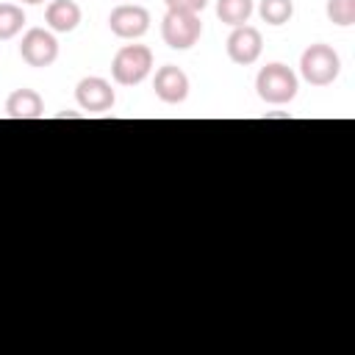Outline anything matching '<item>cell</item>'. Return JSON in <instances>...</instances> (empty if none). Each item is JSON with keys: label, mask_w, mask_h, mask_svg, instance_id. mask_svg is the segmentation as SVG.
I'll use <instances>...</instances> for the list:
<instances>
[{"label": "cell", "mask_w": 355, "mask_h": 355, "mask_svg": "<svg viewBox=\"0 0 355 355\" xmlns=\"http://www.w3.org/2000/svg\"><path fill=\"white\" fill-rule=\"evenodd\" d=\"M258 14L266 25H286L294 17V0H261Z\"/></svg>", "instance_id": "4fadbf2b"}, {"label": "cell", "mask_w": 355, "mask_h": 355, "mask_svg": "<svg viewBox=\"0 0 355 355\" xmlns=\"http://www.w3.org/2000/svg\"><path fill=\"white\" fill-rule=\"evenodd\" d=\"M297 89H300V78L291 67L280 64V61H272L266 67H261L258 78H255V92L263 103L269 105H286L297 97Z\"/></svg>", "instance_id": "6da1fadb"}, {"label": "cell", "mask_w": 355, "mask_h": 355, "mask_svg": "<svg viewBox=\"0 0 355 355\" xmlns=\"http://www.w3.org/2000/svg\"><path fill=\"white\" fill-rule=\"evenodd\" d=\"M153 69V50L147 44H125L116 50L111 61V78L119 86H136L141 83Z\"/></svg>", "instance_id": "3957f363"}, {"label": "cell", "mask_w": 355, "mask_h": 355, "mask_svg": "<svg viewBox=\"0 0 355 355\" xmlns=\"http://www.w3.org/2000/svg\"><path fill=\"white\" fill-rule=\"evenodd\" d=\"M108 28L119 39H139L150 31V11L139 3H122L108 14Z\"/></svg>", "instance_id": "8992f818"}, {"label": "cell", "mask_w": 355, "mask_h": 355, "mask_svg": "<svg viewBox=\"0 0 355 355\" xmlns=\"http://www.w3.org/2000/svg\"><path fill=\"white\" fill-rule=\"evenodd\" d=\"M153 89L161 103L178 105L189 97V75L175 64H164V67H158V72L153 78Z\"/></svg>", "instance_id": "9c48e42d"}, {"label": "cell", "mask_w": 355, "mask_h": 355, "mask_svg": "<svg viewBox=\"0 0 355 355\" xmlns=\"http://www.w3.org/2000/svg\"><path fill=\"white\" fill-rule=\"evenodd\" d=\"M202 22L200 14H183V11H166L161 19V39L172 50H189L200 42Z\"/></svg>", "instance_id": "277c9868"}, {"label": "cell", "mask_w": 355, "mask_h": 355, "mask_svg": "<svg viewBox=\"0 0 355 355\" xmlns=\"http://www.w3.org/2000/svg\"><path fill=\"white\" fill-rule=\"evenodd\" d=\"M44 22L53 33H69L80 25V6L75 0H50Z\"/></svg>", "instance_id": "8fae6325"}, {"label": "cell", "mask_w": 355, "mask_h": 355, "mask_svg": "<svg viewBox=\"0 0 355 355\" xmlns=\"http://www.w3.org/2000/svg\"><path fill=\"white\" fill-rule=\"evenodd\" d=\"M22 3H28V6H39V3H44V0H22Z\"/></svg>", "instance_id": "e0dca14e"}, {"label": "cell", "mask_w": 355, "mask_h": 355, "mask_svg": "<svg viewBox=\"0 0 355 355\" xmlns=\"http://www.w3.org/2000/svg\"><path fill=\"white\" fill-rule=\"evenodd\" d=\"M6 116L8 119H19V122L44 116V100H42V94L33 92V89H14L8 94V100H6Z\"/></svg>", "instance_id": "30bf717a"}, {"label": "cell", "mask_w": 355, "mask_h": 355, "mask_svg": "<svg viewBox=\"0 0 355 355\" xmlns=\"http://www.w3.org/2000/svg\"><path fill=\"white\" fill-rule=\"evenodd\" d=\"M227 58L239 67H250L261 58V50H263V36L258 28L252 25H239L230 31L227 36Z\"/></svg>", "instance_id": "52a82bcc"}, {"label": "cell", "mask_w": 355, "mask_h": 355, "mask_svg": "<svg viewBox=\"0 0 355 355\" xmlns=\"http://www.w3.org/2000/svg\"><path fill=\"white\" fill-rule=\"evenodd\" d=\"M25 25V11L14 3H0V39H14Z\"/></svg>", "instance_id": "5bb4252c"}, {"label": "cell", "mask_w": 355, "mask_h": 355, "mask_svg": "<svg viewBox=\"0 0 355 355\" xmlns=\"http://www.w3.org/2000/svg\"><path fill=\"white\" fill-rule=\"evenodd\" d=\"M324 14L333 25L349 28V25H355V0H327Z\"/></svg>", "instance_id": "9a60e30c"}, {"label": "cell", "mask_w": 355, "mask_h": 355, "mask_svg": "<svg viewBox=\"0 0 355 355\" xmlns=\"http://www.w3.org/2000/svg\"><path fill=\"white\" fill-rule=\"evenodd\" d=\"M300 75L311 86H330L341 75V55L324 42L308 44L300 55Z\"/></svg>", "instance_id": "7a4b0ae2"}, {"label": "cell", "mask_w": 355, "mask_h": 355, "mask_svg": "<svg viewBox=\"0 0 355 355\" xmlns=\"http://www.w3.org/2000/svg\"><path fill=\"white\" fill-rule=\"evenodd\" d=\"M252 11H255L252 0H216V17H219V22H225L230 28L247 25Z\"/></svg>", "instance_id": "7c38bea8"}, {"label": "cell", "mask_w": 355, "mask_h": 355, "mask_svg": "<svg viewBox=\"0 0 355 355\" xmlns=\"http://www.w3.org/2000/svg\"><path fill=\"white\" fill-rule=\"evenodd\" d=\"M19 55L28 67L44 69V67L55 64V58H58V39L53 36V31L31 28V31H25V36L19 42Z\"/></svg>", "instance_id": "5b68a950"}, {"label": "cell", "mask_w": 355, "mask_h": 355, "mask_svg": "<svg viewBox=\"0 0 355 355\" xmlns=\"http://www.w3.org/2000/svg\"><path fill=\"white\" fill-rule=\"evenodd\" d=\"M166 3V11H183V14H200L208 0H164Z\"/></svg>", "instance_id": "2e32d148"}, {"label": "cell", "mask_w": 355, "mask_h": 355, "mask_svg": "<svg viewBox=\"0 0 355 355\" xmlns=\"http://www.w3.org/2000/svg\"><path fill=\"white\" fill-rule=\"evenodd\" d=\"M75 100L83 111L89 114H103V111H111L114 103H116V94L111 89V83L105 78H97V75H89V78H80L78 86H75Z\"/></svg>", "instance_id": "ba28073f"}]
</instances>
